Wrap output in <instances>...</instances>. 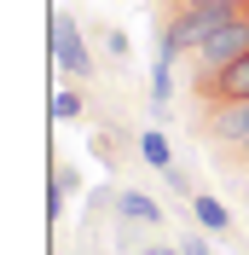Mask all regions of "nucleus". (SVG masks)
Segmentation results:
<instances>
[{"label":"nucleus","mask_w":249,"mask_h":255,"mask_svg":"<svg viewBox=\"0 0 249 255\" xmlns=\"http://www.w3.org/2000/svg\"><path fill=\"white\" fill-rule=\"evenodd\" d=\"M244 52H249V12H238V17H226V23L191 52V64H197V70H226V64L244 58Z\"/></svg>","instance_id":"1"},{"label":"nucleus","mask_w":249,"mask_h":255,"mask_svg":"<svg viewBox=\"0 0 249 255\" xmlns=\"http://www.w3.org/2000/svg\"><path fill=\"white\" fill-rule=\"evenodd\" d=\"M197 99H203V111H220V105L249 99V52L232 58L226 70H197Z\"/></svg>","instance_id":"2"},{"label":"nucleus","mask_w":249,"mask_h":255,"mask_svg":"<svg viewBox=\"0 0 249 255\" xmlns=\"http://www.w3.org/2000/svg\"><path fill=\"white\" fill-rule=\"evenodd\" d=\"M52 58H58V70H70L76 81L93 76V52L81 47V29H76V17H70V12L52 17Z\"/></svg>","instance_id":"3"},{"label":"nucleus","mask_w":249,"mask_h":255,"mask_svg":"<svg viewBox=\"0 0 249 255\" xmlns=\"http://www.w3.org/2000/svg\"><path fill=\"white\" fill-rule=\"evenodd\" d=\"M209 139H215V145H226V151L249 145V99H238V105H220V111H209Z\"/></svg>","instance_id":"4"},{"label":"nucleus","mask_w":249,"mask_h":255,"mask_svg":"<svg viewBox=\"0 0 249 255\" xmlns=\"http://www.w3.org/2000/svg\"><path fill=\"white\" fill-rule=\"evenodd\" d=\"M116 215H122V221H139V226H162V209H156L145 191H116Z\"/></svg>","instance_id":"5"},{"label":"nucleus","mask_w":249,"mask_h":255,"mask_svg":"<svg viewBox=\"0 0 249 255\" xmlns=\"http://www.w3.org/2000/svg\"><path fill=\"white\" fill-rule=\"evenodd\" d=\"M191 215H197L209 232H232V215H226V203H220V197H209V191H191Z\"/></svg>","instance_id":"6"},{"label":"nucleus","mask_w":249,"mask_h":255,"mask_svg":"<svg viewBox=\"0 0 249 255\" xmlns=\"http://www.w3.org/2000/svg\"><path fill=\"white\" fill-rule=\"evenodd\" d=\"M139 157L151 162V168H174V151H168V139H162V128H145L139 133Z\"/></svg>","instance_id":"7"},{"label":"nucleus","mask_w":249,"mask_h":255,"mask_svg":"<svg viewBox=\"0 0 249 255\" xmlns=\"http://www.w3.org/2000/svg\"><path fill=\"white\" fill-rule=\"evenodd\" d=\"M76 186H81V180H76V168H52V191H47V215H52V221L64 215V197H70Z\"/></svg>","instance_id":"8"},{"label":"nucleus","mask_w":249,"mask_h":255,"mask_svg":"<svg viewBox=\"0 0 249 255\" xmlns=\"http://www.w3.org/2000/svg\"><path fill=\"white\" fill-rule=\"evenodd\" d=\"M151 111L156 116L168 111V58H162V52H156V64H151Z\"/></svg>","instance_id":"9"},{"label":"nucleus","mask_w":249,"mask_h":255,"mask_svg":"<svg viewBox=\"0 0 249 255\" xmlns=\"http://www.w3.org/2000/svg\"><path fill=\"white\" fill-rule=\"evenodd\" d=\"M81 111H87V99H81V93H70V87L52 99V116H58V122H81Z\"/></svg>","instance_id":"10"},{"label":"nucleus","mask_w":249,"mask_h":255,"mask_svg":"<svg viewBox=\"0 0 249 255\" xmlns=\"http://www.w3.org/2000/svg\"><path fill=\"white\" fill-rule=\"evenodd\" d=\"M105 52L122 64V58H127V35H122V29H105Z\"/></svg>","instance_id":"11"},{"label":"nucleus","mask_w":249,"mask_h":255,"mask_svg":"<svg viewBox=\"0 0 249 255\" xmlns=\"http://www.w3.org/2000/svg\"><path fill=\"white\" fill-rule=\"evenodd\" d=\"M180 250H186V255H215V250H209V238H180Z\"/></svg>","instance_id":"12"},{"label":"nucleus","mask_w":249,"mask_h":255,"mask_svg":"<svg viewBox=\"0 0 249 255\" xmlns=\"http://www.w3.org/2000/svg\"><path fill=\"white\" fill-rule=\"evenodd\" d=\"M139 255H186V250H168V244H145Z\"/></svg>","instance_id":"13"},{"label":"nucleus","mask_w":249,"mask_h":255,"mask_svg":"<svg viewBox=\"0 0 249 255\" xmlns=\"http://www.w3.org/2000/svg\"><path fill=\"white\" fill-rule=\"evenodd\" d=\"M232 157H238V162H249V145H238V151H232Z\"/></svg>","instance_id":"14"}]
</instances>
